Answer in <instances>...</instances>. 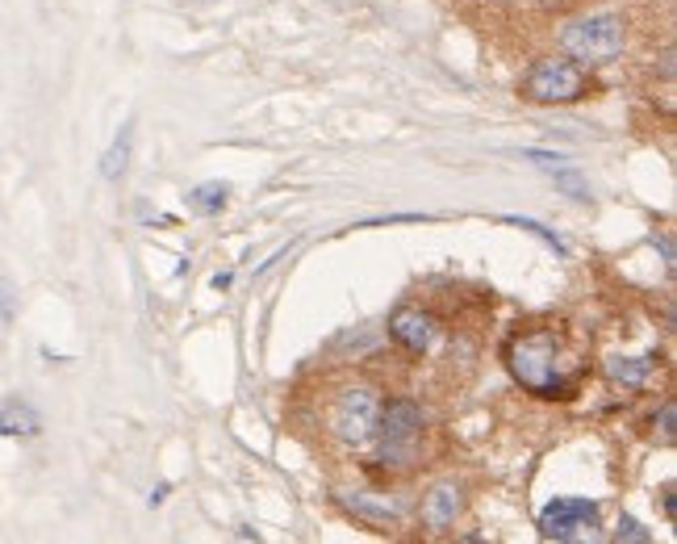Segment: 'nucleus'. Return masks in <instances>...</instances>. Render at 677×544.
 I'll return each mask as SVG.
<instances>
[{
  "instance_id": "nucleus-1",
  "label": "nucleus",
  "mask_w": 677,
  "mask_h": 544,
  "mask_svg": "<svg viewBox=\"0 0 677 544\" xmlns=\"http://www.w3.org/2000/svg\"><path fill=\"white\" fill-rule=\"evenodd\" d=\"M502 360L511 378L544 403H564L582 390L590 373V356L582 339L564 323H527L506 339Z\"/></svg>"
},
{
  "instance_id": "nucleus-2",
  "label": "nucleus",
  "mask_w": 677,
  "mask_h": 544,
  "mask_svg": "<svg viewBox=\"0 0 677 544\" xmlns=\"http://www.w3.org/2000/svg\"><path fill=\"white\" fill-rule=\"evenodd\" d=\"M381 390L364 381H348L327 394L323 427L330 440H339L343 449H369L376 440V419H381Z\"/></svg>"
},
{
  "instance_id": "nucleus-3",
  "label": "nucleus",
  "mask_w": 677,
  "mask_h": 544,
  "mask_svg": "<svg viewBox=\"0 0 677 544\" xmlns=\"http://www.w3.org/2000/svg\"><path fill=\"white\" fill-rule=\"evenodd\" d=\"M594 93H598L594 71L577 59H557V55L536 59L523 71V84H518V96L532 105H577Z\"/></svg>"
},
{
  "instance_id": "nucleus-4",
  "label": "nucleus",
  "mask_w": 677,
  "mask_h": 544,
  "mask_svg": "<svg viewBox=\"0 0 677 544\" xmlns=\"http://www.w3.org/2000/svg\"><path fill=\"white\" fill-rule=\"evenodd\" d=\"M427 415L415 398H389L381 403V419H376V461L385 470H415L419 465V444Z\"/></svg>"
},
{
  "instance_id": "nucleus-5",
  "label": "nucleus",
  "mask_w": 677,
  "mask_h": 544,
  "mask_svg": "<svg viewBox=\"0 0 677 544\" xmlns=\"http://www.w3.org/2000/svg\"><path fill=\"white\" fill-rule=\"evenodd\" d=\"M561 50L569 59H577L585 68H594V63H610V59H619L623 47H628V18L623 13H585V18H573V22H564L561 30Z\"/></svg>"
},
{
  "instance_id": "nucleus-6",
  "label": "nucleus",
  "mask_w": 677,
  "mask_h": 544,
  "mask_svg": "<svg viewBox=\"0 0 677 544\" xmlns=\"http://www.w3.org/2000/svg\"><path fill=\"white\" fill-rule=\"evenodd\" d=\"M598 523H603V511H598V502H590V498H577V495H564V498H552L544 511H539V536L544 541H585V536H598Z\"/></svg>"
},
{
  "instance_id": "nucleus-7",
  "label": "nucleus",
  "mask_w": 677,
  "mask_h": 544,
  "mask_svg": "<svg viewBox=\"0 0 677 544\" xmlns=\"http://www.w3.org/2000/svg\"><path fill=\"white\" fill-rule=\"evenodd\" d=\"M385 332L394 339L401 352L410 356H427L435 344H440V323L435 314H427L422 306H397L385 323Z\"/></svg>"
},
{
  "instance_id": "nucleus-8",
  "label": "nucleus",
  "mask_w": 677,
  "mask_h": 544,
  "mask_svg": "<svg viewBox=\"0 0 677 544\" xmlns=\"http://www.w3.org/2000/svg\"><path fill=\"white\" fill-rule=\"evenodd\" d=\"M460 511H465V490H460L456 482H440V486H431V490L422 495L419 520L431 536H444V532L456 528Z\"/></svg>"
},
{
  "instance_id": "nucleus-9",
  "label": "nucleus",
  "mask_w": 677,
  "mask_h": 544,
  "mask_svg": "<svg viewBox=\"0 0 677 544\" xmlns=\"http://www.w3.org/2000/svg\"><path fill=\"white\" fill-rule=\"evenodd\" d=\"M339 502L348 507L355 520L369 523V528H376V532H394V528H401V502L376 498V495H369V490H355V495H339Z\"/></svg>"
},
{
  "instance_id": "nucleus-10",
  "label": "nucleus",
  "mask_w": 677,
  "mask_h": 544,
  "mask_svg": "<svg viewBox=\"0 0 677 544\" xmlns=\"http://www.w3.org/2000/svg\"><path fill=\"white\" fill-rule=\"evenodd\" d=\"M656 369V356H607L603 360V373H607L615 385H628V390H640L644 381L653 378Z\"/></svg>"
},
{
  "instance_id": "nucleus-11",
  "label": "nucleus",
  "mask_w": 677,
  "mask_h": 544,
  "mask_svg": "<svg viewBox=\"0 0 677 544\" xmlns=\"http://www.w3.org/2000/svg\"><path fill=\"white\" fill-rule=\"evenodd\" d=\"M43 431V419H38V410L22 398H13V403L0 406V436H13V440H34Z\"/></svg>"
},
{
  "instance_id": "nucleus-12",
  "label": "nucleus",
  "mask_w": 677,
  "mask_h": 544,
  "mask_svg": "<svg viewBox=\"0 0 677 544\" xmlns=\"http://www.w3.org/2000/svg\"><path fill=\"white\" fill-rule=\"evenodd\" d=\"M130 151H135V126L126 121V126L117 130V139L109 142V151L101 155V176H105V181H121L126 167H130Z\"/></svg>"
},
{
  "instance_id": "nucleus-13",
  "label": "nucleus",
  "mask_w": 677,
  "mask_h": 544,
  "mask_svg": "<svg viewBox=\"0 0 677 544\" xmlns=\"http://www.w3.org/2000/svg\"><path fill=\"white\" fill-rule=\"evenodd\" d=\"M185 201L192 213H222L226 206H231V185H222V181H206V185L188 189Z\"/></svg>"
},
{
  "instance_id": "nucleus-14",
  "label": "nucleus",
  "mask_w": 677,
  "mask_h": 544,
  "mask_svg": "<svg viewBox=\"0 0 677 544\" xmlns=\"http://www.w3.org/2000/svg\"><path fill=\"white\" fill-rule=\"evenodd\" d=\"M548 176H552V181H557V189H561L564 197H573L577 206H590V201H594V193H590V181H585V176H582V172H577L573 164L552 167Z\"/></svg>"
},
{
  "instance_id": "nucleus-15",
  "label": "nucleus",
  "mask_w": 677,
  "mask_h": 544,
  "mask_svg": "<svg viewBox=\"0 0 677 544\" xmlns=\"http://www.w3.org/2000/svg\"><path fill=\"white\" fill-rule=\"evenodd\" d=\"M506 222H511V227H518V231H527V235H536L539 243H544V247H548V252H557V256H569V243H564L561 235H557V231H548V227H544V222H536V218H518V213H511V218H506Z\"/></svg>"
},
{
  "instance_id": "nucleus-16",
  "label": "nucleus",
  "mask_w": 677,
  "mask_h": 544,
  "mask_svg": "<svg viewBox=\"0 0 677 544\" xmlns=\"http://www.w3.org/2000/svg\"><path fill=\"white\" fill-rule=\"evenodd\" d=\"M615 541H631V544H649L653 541V532L644 528L640 520H631V516H623L619 520V528H615Z\"/></svg>"
},
{
  "instance_id": "nucleus-17",
  "label": "nucleus",
  "mask_w": 677,
  "mask_h": 544,
  "mask_svg": "<svg viewBox=\"0 0 677 544\" xmlns=\"http://www.w3.org/2000/svg\"><path fill=\"white\" fill-rule=\"evenodd\" d=\"M653 427H661V440L665 444H674V427H677V403L674 398H665V406H661V415H653Z\"/></svg>"
},
{
  "instance_id": "nucleus-18",
  "label": "nucleus",
  "mask_w": 677,
  "mask_h": 544,
  "mask_svg": "<svg viewBox=\"0 0 677 544\" xmlns=\"http://www.w3.org/2000/svg\"><path fill=\"white\" fill-rule=\"evenodd\" d=\"M231 281H234V273H218V277H213V289H231Z\"/></svg>"
},
{
  "instance_id": "nucleus-19",
  "label": "nucleus",
  "mask_w": 677,
  "mask_h": 544,
  "mask_svg": "<svg viewBox=\"0 0 677 544\" xmlns=\"http://www.w3.org/2000/svg\"><path fill=\"white\" fill-rule=\"evenodd\" d=\"M164 498H167V486H155V490H151V507H160Z\"/></svg>"
}]
</instances>
